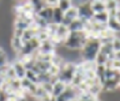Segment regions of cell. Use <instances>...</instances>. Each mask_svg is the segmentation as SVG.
Listing matches in <instances>:
<instances>
[{
	"label": "cell",
	"instance_id": "9c48e42d",
	"mask_svg": "<svg viewBox=\"0 0 120 101\" xmlns=\"http://www.w3.org/2000/svg\"><path fill=\"white\" fill-rule=\"evenodd\" d=\"M36 16H37L38 18L43 19V21H45L47 24H51L52 21H53V7L48 6V5L46 4V6H45Z\"/></svg>",
	"mask_w": 120,
	"mask_h": 101
},
{
	"label": "cell",
	"instance_id": "8992f818",
	"mask_svg": "<svg viewBox=\"0 0 120 101\" xmlns=\"http://www.w3.org/2000/svg\"><path fill=\"white\" fill-rule=\"evenodd\" d=\"M54 52H55V43L51 39L40 42V47L37 49L38 54H54Z\"/></svg>",
	"mask_w": 120,
	"mask_h": 101
},
{
	"label": "cell",
	"instance_id": "ffe728a7",
	"mask_svg": "<svg viewBox=\"0 0 120 101\" xmlns=\"http://www.w3.org/2000/svg\"><path fill=\"white\" fill-rule=\"evenodd\" d=\"M8 64V57L5 52V49L0 46V67L1 66H5Z\"/></svg>",
	"mask_w": 120,
	"mask_h": 101
},
{
	"label": "cell",
	"instance_id": "52a82bcc",
	"mask_svg": "<svg viewBox=\"0 0 120 101\" xmlns=\"http://www.w3.org/2000/svg\"><path fill=\"white\" fill-rule=\"evenodd\" d=\"M13 71H15V75H16V78L17 79H24L25 78V75H26V69L24 66V64L21 62V60H15V62L11 64Z\"/></svg>",
	"mask_w": 120,
	"mask_h": 101
},
{
	"label": "cell",
	"instance_id": "30bf717a",
	"mask_svg": "<svg viewBox=\"0 0 120 101\" xmlns=\"http://www.w3.org/2000/svg\"><path fill=\"white\" fill-rule=\"evenodd\" d=\"M85 23H86V22H84V21H82V19L77 18L76 21H73L71 24L67 27V29H68V31H70V33H79V31H84V29H85Z\"/></svg>",
	"mask_w": 120,
	"mask_h": 101
},
{
	"label": "cell",
	"instance_id": "cb8c5ba5",
	"mask_svg": "<svg viewBox=\"0 0 120 101\" xmlns=\"http://www.w3.org/2000/svg\"><path fill=\"white\" fill-rule=\"evenodd\" d=\"M73 101H77V100H73Z\"/></svg>",
	"mask_w": 120,
	"mask_h": 101
},
{
	"label": "cell",
	"instance_id": "4fadbf2b",
	"mask_svg": "<svg viewBox=\"0 0 120 101\" xmlns=\"http://www.w3.org/2000/svg\"><path fill=\"white\" fill-rule=\"evenodd\" d=\"M108 19H109V16H108V13H107V11H106V12H101V13H95L91 21H93L94 23H96V24L106 25L107 22H108Z\"/></svg>",
	"mask_w": 120,
	"mask_h": 101
},
{
	"label": "cell",
	"instance_id": "e0dca14e",
	"mask_svg": "<svg viewBox=\"0 0 120 101\" xmlns=\"http://www.w3.org/2000/svg\"><path fill=\"white\" fill-rule=\"evenodd\" d=\"M71 6H72V4L68 0H58V4H56V7L60 8L63 12H66L68 8H71Z\"/></svg>",
	"mask_w": 120,
	"mask_h": 101
},
{
	"label": "cell",
	"instance_id": "603a6c76",
	"mask_svg": "<svg viewBox=\"0 0 120 101\" xmlns=\"http://www.w3.org/2000/svg\"><path fill=\"white\" fill-rule=\"evenodd\" d=\"M119 88H120V81H119Z\"/></svg>",
	"mask_w": 120,
	"mask_h": 101
},
{
	"label": "cell",
	"instance_id": "6da1fadb",
	"mask_svg": "<svg viewBox=\"0 0 120 101\" xmlns=\"http://www.w3.org/2000/svg\"><path fill=\"white\" fill-rule=\"evenodd\" d=\"M100 48H101V41H100V39L95 37V36H89L85 45L79 50L82 62L94 63L96 59V55L100 52Z\"/></svg>",
	"mask_w": 120,
	"mask_h": 101
},
{
	"label": "cell",
	"instance_id": "7402d4cb",
	"mask_svg": "<svg viewBox=\"0 0 120 101\" xmlns=\"http://www.w3.org/2000/svg\"><path fill=\"white\" fill-rule=\"evenodd\" d=\"M114 18L116 19V21L119 22V24H120V6H119V8L116 10V12H115V16H114Z\"/></svg>",
	"mask_w": 120,
	"mask_h": 101
},
{
	"label": "cell",
	"instance_id": "ba28073f",
	"mask_svg": "<svg viewBox=\"0 0 120 101\" xmlns=\"http://www.w3.org/2000/svg\"><path fill=\"white\" fill-rule=\"evenodd\" d=\"M78 18V11H77V7L71 6V8H68L66 12H64V19H63V25L68 27L73 21Z\"/></svg>",
	"mask_w": 120,
	"mask_h": 101
},
{
	"label": "cell",
	"instance_id": "d6986e66",
	"mask_svg": "<svg viewBox=\"0 0 120 101\" xmlns=\"http://www.w3.org/2000/svg\"><path fill=\"white\" fill-rule=\"evenodd\" d=\"M25 78L31 83H35V84H38V78H37V75L31 71V70H26V75H25Z\"/></svg>",
	"mask_w": 120,
	"mask_h": 101
},
{
	"label": "cell",
	"instance_id": "8fae6325",
	"mask_svg": "<svg viewBox=\"0 0 120 101\" xmlns=\"http://www.w3.org/2000/svg\"><path fill=\"white\" fill-rule=\"evenodd\" d=\"M90 7H91L94 15L106 12V4L102 0H94V1H90Z\"/></svg>",
	"mask_w": 120,
	"mask_h": 101
},
{
	"label": "cell",
	"instance_id": "7a4b0ae2",
	"mask_svg": "<svg viewBox=\"0 0 120 101\" xmlns=\"http://www.w3.org/2000/svg\"><path fill=\"white\" fill-rule=\"evenodd\" d=\"M89 35L85 31H79V33H70L67 39L64 41L63 46L67 49L72 50H81L82 47L88 41Z\"/></svg>",
	"mask_w": 120,
	"mask_h": 101
},
{
	"label": "cell",
	"instance_id": "277c9868",
	"mask_svg": "<svg viewBox=\"0 0 120 101\" xmlns=\"http://www.w3.org/2000/svg\"><path fill=\"white\" fill-rule=\"evenodd\" d=\"M77 11H78V18L84 22H90L94 17V12L90 7V1H83L77 7Z\"/></svg>",
	"mask_w": 120,
	"mask_h": 101
},
{
	"label": "cell",
	"instance_id": "9a60e30c",
	"mask_svg": "<svg viewBox=\"0 0 120 101\" xmlns=\"http://www.w3.org/2000/svg\"><path fill=\"white\" fill-rule=\"evenodd\" d=\"M10 45H11V48L15 50L16 53H19V50H21V49H22V47H23V41H22V39H21V37L12 36Z\"/></svg>",
	"mask_w": 120,
	"mask_h": 101
},
{
	"label": "cell",
	"instance_id": "7c38bea8",
	"mask_svg": "<svg viewBox=\"0 0 120 101\" xmlns=\"http://www.w3.org/2000/svg\"><path fill=\"white\" fill-rule=\"evenodd\" d=\"M66 87L67 85L65 83L60 82V81H55V82L53 83V88H52V96L53 97H56L60 94H63L64 90L66 89Z\"/></svg>",
	"mask_w": 120,
	"mask_h": 101
},
{
	"label": "cell",
	"instance_id": "2e32d148",
	"mask_svg": "<svg viewBox=\"0 0 120 101\" xmlns=\"http://www.w3.org/2000/svg\"><path fill=\"white\" fill-rule=\"evenodd\" d=\"M76 100L77 101H100L96 96H93L91 94H89L88 92L79 93V95H78V97Z\"/></svg>",
	"mask_w": 120,
	"mask_h": 101
},
{
	"label": "cell",
	"instance_id": "44dd1931",
	"mask_svg": "<svg viewBox=\"0 0 120 101\" xmlns=\"http://www.w3.org/2000/svg\"><path fill=\"white\" fill-rule=\"evenodd\" d=\"M112 47H113V52H114V53L120 52V37L115 36V37L112 40Z\"/></svg>",
	"mask_w": 120,
	"mask_h": 101
},
{
	"label": "cell",
	"instance_id": "5bb4252c",
	"mask_svg": "<svg viewBox=\"0 0 120 101\" xmlns=\"http://www.w3.org/2000/svg\"><path fill=\"white\" fill-rule=\"evenodd\" d=\"M63 19H64V12L60 8H58L56 6L53 7V21H52V23L60 25L63 23Z\"/></svg>",
	"mask_w": 120,
	"mask_h": 101
},
{
	"label": "cell",
	"instance_id": "3957f363",
	"mask_svg": "<svg viewBox=\"0 0 120 101\" xmlns=\"http://www.w3.org/2000/svg\"><path fill=\"white\" fill-rule=\"evenodd\" d=\"M76 69H77V65L76 64L65 63L64 66H61V67L59 69V72L56 75L58 81L65 83L66 85H70V84H71V82H72V79H73V77H75Z\"/></svg>",
	"mask_w": 120,
	"mask_h": 101
},
{
	"label": "cell",
	"instance_id": "ac0fdd59",
	"mask_svg": "<svg viewBox=\"0 0 120 101\" xmlns=\"http://www.w3.org/2000/svg\"><path fill=\"white\" fill-rule=\"evenodd\" d=\"M107 60H108V57L101 52H98V54L96 55V59H95V65H101V66H105L106 63H107Z\"/></svg>",
	"mask_w": 120,
	"mask_h": 101
},
{
	"label": "cell",
	"instance_id": "5b68a950",
	"mask_svg": "<svg viewBox=\"0 0 120 101\" xmlns=\"http://www.w3.org/2000/svg\"><path fill=\"white\" fill-rule=\"evenodd\" d=\"M68 34H70V31H68L67 27H65V25H63V24L58 25L56 31H55V35H54V37H53V42L55 43V46H56V45H63L64 41L67 39Z\"/></svg>",
	"mask_w": 120,
	"mask_h": 101
}]
</instances>
